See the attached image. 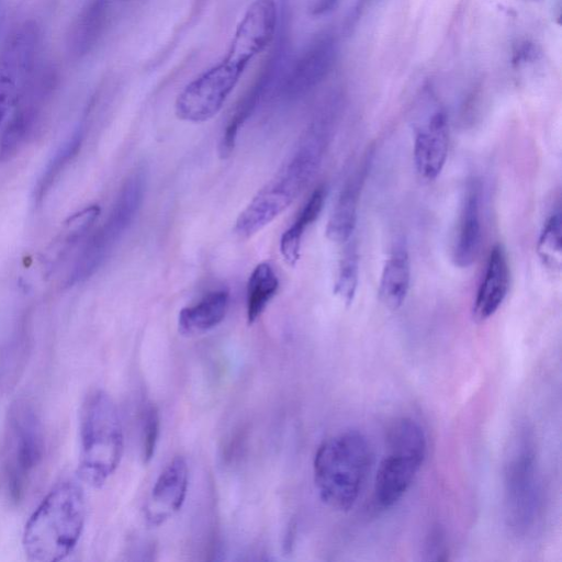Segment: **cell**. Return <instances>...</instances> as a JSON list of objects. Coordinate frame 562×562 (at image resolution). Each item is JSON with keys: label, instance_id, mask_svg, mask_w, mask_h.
<instances>
[{"label": "cell", "instance_id": "obj_11", "mask_svg": "<svg viewBox=\"0 0 562 562\" xmlns=\"http://www.w3.org/2000/svg\"><path fill=\"white\" fill-rule=\"evenodd\" d=\"M336 55L334 36L324 34L315 38L290 68L281 86V95L292 101L311 92L327 77Z\"/></svg>", "mask_w": 562, "mask_h": 562}, {"label": "cell", "instance_id": "obj_24", "mask_svg": "<svg viewBox=\"0 0 562 562\" xmlns=\"http://www.w3.org/2000/svg\"><path fill=\"white\" fill-rule=\"evenodd\" d=\"M82 138V127L78 126L54 153L52 158L46 164L34 189V199L36 202L43 200L56 179L59 177L60 172L76 157L81 147Z\"/></svg>", "mask_w": 562, "mask_h": 562}, {"label": "cell", "instance_id": "obj_4", "mask_svg": "<svg viewBox=\"0 0 562 562\" xmlns=\"http://www.w3.org/2000/svg\"><path fill=\"white\" fill-rule=\"evenodd\" d=\"M371 462L367 438L348 430L318 447L313 473L319 498L330 508L348 510L356 503Z\"/></svg>", "mask_w": 562, "mask_h": 562}, {"label": "cell", "instance_id": "obj_21", "mask_svg": "<svg viewBox=\"0 0 562 562\" xmlns=\"http://www.w3.org/2000/svg\"><path fill=\"white\" fill-rule=\"evenodd\" d=\"M100 214V206L91 204L69 216L58 235L46 249L44 263L52 271L81 238L88 234Z\"/></svg>", "mask_w": 562, "mask_h": 562}, {"label": "cell", "instance_id": "obj_22", "mask_svg": "<svg viewBox=\"0 0 562 562\" xmlns=\"http://www.w3.org/2000/svg\"><path fill=\"white\" fill-rule=\"evenodd\" d=\"M326 200V188L319 186L311 194L292 225L280 238V252L283 260L294 267L300 259L302 237L305 231L318 218Z\"/></svg>", "mask_w": 562, "mask_h": 562}, {"label": "cell", "instance_id": "obj_28", "mask_svg": "<svg viewBox=\"0 0 562 562\" xmlns=\"http://www.w3.org/2000/svg\"><path fill=\"white\" fill-rule=\"evenodd\" d=\"M140 450L144 463L150 461L155 453V447L159 434V415L153 404H147L140 417Z\"/></svg>", "mask_w": 562, "mask_h": 562}, {"label": "cell", "instance_id": "obj_3", "mask_svg": "<svg viewBox=\"0 0 562 562\" xmlns=\"http://www.w3.org/2000/svg\"><path fill=\"white\" fill-rule=\"evenodd\" d=\"M86 520L82 487L71 481L56 485L42 499L27 520L23 549L29 560L57 562L76 548Z\"/></svg>", "mask_w": 562, "mask_h": 562}, {"label": "cell", "instance_id": "obj_23", "mask_svg": "<svg viewBox=\"0 0 562 562\" xmlns=\"http://www.w3.org/2000/svg\"><path fill=\"white\" fill-rule=\"evenodd\" d=\"M279 289V279L268 262L258 263L247 282L246 311L248 324H254L265 312Z\"/></svg>", "mask_w": 562, "mask_h": 562}, {"label": "cell", "instance_id": "obj_16", "mask_svg": "<svg viewBox=\"0 0 562 562\" xmlns=\"http://www.w3.org/2000/svg\"><path fill=\"white\" fill-rule=\"evenodd\" d=\"M423 461L396 451H389L381 461L374 482L379 506H393L408 490Z\"/></svg>", "mask_w": 562, "mask_h": 562}, {"label": "cell", "instance_id": "obj_14", "mask_svg": "<svg viewBox=\"0 0 562 562\" xmlns=\"http://www.w3.org/2000/svg\"><path fill=\"white\" fill-rule=\"evenodd\" d=\"M482 241L481 183L468 181L452 246V260L460 268L470 267L476 259Z\"/></svg>", "mask_w": 562, "mask_h": 562}, {"label": "cell", "instance_id": "obj_18", "mask_svg": "<svg viewBox=\"0 0 562 562\" xmlns=\"http://www.w3.org/2000/svg\"><path fill=\"white\" fill-rule=\"evenodd\" d=\"M228 305V291L209 292L198 303L179 312V333L183 336H195L213 329L225 318Z\"/></svg>", "mask_w": 562, "mask_h": 562}, {"label": "cell", "instance_id": "obj_5", "mask_svg": "<svg viewBox=\"0 0 562 562\" xmlns=\"http://www.w3.org/2000/svg\"><path fill=\"white\" fill-rule=\"evenodd\" d=\"M79 430V475L87 484L100 487L117 469L124 447L117 408L105 392L93 391L86 397Z\"/></svg>", "mask_w": 562, "mask_h": 562}, {"label": "cell", "instance_id": "obj_19", "mask_svg": "<svg viewBox=\"0 0 562 562\" xmlns=\"http://www.w3.org/2000/svg\"><path fill=\"white\" fill-rule=\"evenodd\" d=\"M363 167L341 190L326 226V236L334 243H347L351 239L358 218L360 190L364 180Z\"/></svg>", "mask_w": 562, "mask_h": 562}, {"label": "cell", "instance_id": "obj_1", "mask_svg": "<svg viewBox=\"0 0 562 562\" xmlns=\"http://www.w3.org/2000/svg\"><path fill=\"white\" fill-rule=\"evenodd\" d=\"M277 22L276 0H254L236 25L225 57L179 92L175 102L176 116L191 123L213 119L222 110L248 65L271 44Z\"/></svg>", "mask_w": 562, "mask_h": 562}, {"label": "cell", "instance_id": "obj_10", "mask_svg": "<svg viewBox=\"0 0 562 562\" xmlns=\"http://www.w3.org/2000/svg\"><path fill=\"white\" fill-rule=\"evenodd\" d=\"M508 517L516 528H526L536 510V459L528 441H521L510 457L505 473Z\"/></svg>", "mask_w": 562, "mask_h": 562}, {"label": "cell", "instance_id": "obj_15", "mask_svg": "<svg viewBox=\"0 0 562 562\" xmlns=\"http://www.w3.org/2000/svg\"><path fill=\"white\" fill-rule=\"evenodd\" d=\"M509 266L504 247L496 244L487 257L484 274L473 303L477 321L491 317L504 302L509 288Z\"/></svg>", "mask_w": 562, "mask_h": 562}, {"label": "cell", "instance_id": "obj_9", "mask_svg": "<svg viewBox=\"0 0 562 562\" xmlns=\"http://www.w3.org/2000/svg\"><path fill=\"white\" fill-rule=\"evenodd\" d=\"M53 88L52 76L31 79L0 132V164L13 159L34 136Z\"/></svg>", "mask_w": 562, "mask_h": 562}, {"label": "cell", "instance_id": "obj_12", "mask_svg": "<svg viewBox=\"0 0 562 562\" xmlns=\"http://www.w3.org/2000/svg\"><path fill=\"white\" fill-rule=\"evenodd\" d=\"M189 486L186 459L175 457L158 475L144 506V519L149 526H160L182 507Z\"/></svg>", "mask_w": 562, "mask_h": 562}, {"label": "cell", "instance_id": "obj_7", "mask_svg": "<svg viewBox=\"0 0 562 562\" xmlns=\"http://www.w3.org/2000/svg\"><path fill=\"white\" fill-rule=\"evenodd\" d=\"M5 470L11 497L20 499L43 458L41 422L26 402L14 403L8 415Z\"/></svg>", "mask_w": 562, "mask_h": 562}, {"label": "cell", "instance_id": "obj_27", "mask_svg": "<svg viewBox=\"0 0 562 562\" xmlns=\"http://www.w3.org/2000/svg\"><path fill=\"white\" fill-rule=\"evenodd\" d=\"M339 260L334 293L347 305L351 304L359 282V254L357 243L348 240Z\"/></svg>", "mask_w": 562, "mask_h": 562}, {"label": "cell", "instance_id": "obj_29", "mask_svg": "<svg viewBox=\"0 0 562 562\" xmlns=\"http://www.w3.org/2000/svg\"><path fill=\"white\" fill-rule=\"evenodd\" d=\"M427 554H429L430 560L440 561L447 559L448 552L438 532H435L430 538Z\"/></svg>", "mask_w": 562, "mask_h": 562}, {"label": "cell", "instance_id": "obj_20", "mask_svg": "<svg viewBox=\"0 0 562 562\" xmlns=\"http://www.w3.org/2000/svg\"><path fill=\"white\" fill-rule=\"evenodd\" d=\"M411 260L407 248L398 244L386 259L379 282L380 301L390 310L405 301L411 284Z\"/></svg>", "mask_w": 562, "mask_h": 562}, {"label": "cell", "instance_id": "obj_8", "mask_svg": "<svg viewBox=\"0 0 562 562\" xmlns=\"http://www.w3.org/2000/svg\"><path fill=\"white\" fill-rule=\"evenodd\" d=\"M38 44L37 24L25 21L11 32L0 50V124L32 79Z\"/></svg>", "mask_w": 562, "mask_h": 562}, {"label": "cell", "instance_id": "obj_25", "mask_svg": "<svg viewBox=\"0 0 562 562\" xmlns=\"http://www.w3.org/2000/svg\"><path fill=\"white\" fill-rule=\"evenodd\" d=\"M386 447L390 451L401 452L424 461L426 437L420 426L411 418H398L386 432Z\"/></svg>", "mask_w": 562, "mask_h": 562}, {"label": "cell", "instance_id": "obj_2", "mask_svg": "<svg viewBox=\"0 0 562 562\" xmlns=\"http://www.w3.org/2000/svg\"><path fill=\"white\" fill-rule=\"evenodd\" d=\"M329 132L312 124L294 154L238 215L234 232L248 239L277 218L307 187L318 171Z\"/></svg>", "mask_w": 562, "mask_h": 562}, {"label": "cell", "instance_id": "obj_13", "mask_svg": "<svg viewBox=\"0 0 562 562\" xmlns=\"http://www.w3.org/2000/svg\"><path fill=\"white\" fill-rule=\"evenodd\" d=\"M448 143L447 115L437 110L415 132L414 164L423 179L434 180L440 175L448 156Z\"/></svg>", "mask_w": 562, "mask_h": 562}, {"label": "cell", "instance_id": "obj_26", "mask_svg": "<svg viewBox=\"0 0 562 562\" xmlns=\"http://www.w3.org/2000/svg\"><path fill=\"white\" fill-rule=\"evenodd\" d=\"M537 252L543 266L560 271L562 265V218L558 211L551 214L540 232Z\"/></svg>", "mask_w": 562, "mask_h": 562}, {"label": "cell", "instance_id": "obj_6", "mask_svg": "<svg viewBox=\"0 0 562 562\" xmlns=\"http://www.w3.org/2000/svg\"><path fill=\"white\" fill-rule=\"evenodd\" d=\"M146 188L144 170L133 172L122 186L104 223L90 236L69 276V284L83 282L104 263L130 228L143 202Z\"/></svg>", "mask_w": 562, "mask_h": 562}, {"label": "cell", "instance_id": "obj_17", "mask_svg": "<svg viewBox=\"0 0 562 562\" xmlns=\"http://www.w3.org/2000/svg\"><path fill=\"white\" fill-rule=\"evenodd\" d=\"M109 0H89L71 23L66 46L72 58L86 56L95 45L105 25Z\"/></svg>", "mask_w": 562, "mask_h": 562}, {"label": "cell", "instance_id": "obj_30", "mask_svg": "<svg viewBox=\"0 0 562 562\" xmlns=\"http://www.w3.org/2000/svg\"><path fill=\"white\" fill-rule=\"evenodd\" d=\"M337 2L338 0H315L312 5V13L315 15L327 13L336 7Z\"/></svg>", "mask_w": 562, "mask_h": 562}]
</instances>
